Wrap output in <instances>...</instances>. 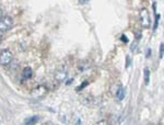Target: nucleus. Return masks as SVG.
<instances>
[{
    "label": "nucleus",
    "mask_w": 164,
    "mask_h": 125,
    "mask_svg": "<svg viewBox=\"0 0 164 125\" xmlns=\"http://www.w3.org/2000/svg\"><path fill=\"white\" fill-rule=\"evenodd\" d=\"M12 59H13V54H12V52L10 49H7L1 51V53H0V65H9L12 62Z\"/></svg>",
    "instance_id": "obj_1"
},
{
    "label": "nucleus",
    "mask_w": 164,
    "mask_h": 125,
    "mask_svg": "<svg viewBox=\"0 0 164 125\" xmlns=\"http://www.w3.org/2000/svg\"><path fill=\"white\" fill-rule=\"evenodd\" d=\"M159 53H160V54H159V58L162 59V58H163V54H164V44L163 43L160 44V52H159Z\"/></svg>",
    "instance_id": "obj_11"
},
{
    "label": "nucleus",
    "mask_w": 164,
    "mask_h": 125,
    "mask_svg": "<svg viewBox=\"0 0 164 125\" xmlns=\"http://www.w3.org/2000/svg\"><path fill=\"white\" fill-rule=\"evenodd\" d=\"M125 96H126V91H125V88L121 87V88L117 90V92H116V98H117L118 101H121V100H124Z\"/></svg>",
    "instance_id": "obj_7"
},
{
    "label": "nucleus",
    "mask_w": 164,
    "mask_h": 125,
    "mask_svg": "<svg viewBox=\"0 0 164 125\" xmlns=\"http://www.w3.org/2000/svg\"><path fill=\"white\" fill-rule=\"evenodd\" d=\"M3 15H2V10H1V9H0V20H1V18H2Z\"/></svg>",
    "instance_id": "obj_17"
},
{
    "label": "nucleus",
    "mask_w": 164,
    "mask_h": 125,
    "mask_svg": "<svg viewBox=\"0 0 164 125\" xmlns=\"http://www.w3.org/2000/svg\"><path fill=\"white\" fill-rule=\"evenodd\" d=\"M33 76V70H32L30 67H25L22 71V74H21V77H22V79L23 80H29L32 78Z\"/></svg>",
    "instance_id": "obj_6"
},
{
    "label": "nucleus",
    "mask_w": 164,
    "mask_h": 125,
    "mask_svg": "<svg viewBox=\"0 0 164 125\" xmlns=\"http://www.w3.org/2000/svg\"><path fill=\"white\" fill-rule=\"evenodd\" d=\"M140 21H141V25H142V28H144V29L150 28V15H149V12H148V10L146 8L142 9L140 12Z\"/></svg>",
    "instance_id": "obj_4"
},
{
    "label": "nucleus",
    "mask_w": 164,
    "mask_h": 125,
    "mask_svg": "<svg viewBox=\"0 0 164 125\" xmlns=\"http://www.w3.org/2000/svg\"><path fill=\"white\" fill-rule=\"evenodd\" d=\"M85 86H88V83H82V85H81V86H79L78 88H77V90H81V89L84 88Z\"/></svg>",
    "instance_id": "obj_12"
},
{
    "label": "nucleus",
    "mask_w": 164,
    "mask_h": 125,
    "mask_svg": "<svg viewBox=\"0 0 164 125\" xmlns=\"http://www.w3.org/2000/svg\"><path fill=\"white\" fill-rule=\"evenodd\" d=\"M76 125H81V120H80V119L77 120V122H76Z\"/></svg>",
    "instance_id": "obj_14"
},
{
    "label": "nucleus",
    "mask_w": 164,
    "mask_h": 125,
    "mask_svg": "<svg viewBox=\"0 0 164 125\" xmlns=\"http://www.w3.org/2000/svg\"><path fill=\"white\" fill-rule=\"evenodd\" d=\"M86 1H88V0H79V2L80 3H85Z\"/></svg>",
    "instance_id": "obj_16"
},
{
    "label": "nucleus",
    "mask_w": 164,
    "mask_h": 125,
    "mask_svg": "<svg viewBox=\"0 0 164 125\" xmlns=\"http://www.w3.org/2000/svg\"><path fill=\"white\" fill-rule=\"evenodd\" d=\"M1 40H2V35L0 34V42H1Z\"/></svg>",
    "instance_id": "obj_18"
},
{
    "label": "nucleus",
    "mask_w": 164,
    "mask_h": 125,
    "mask_svg": "<svg viewBox=\"0 0 164 125\" xmlns=\"http://www.w3.org/2000/svg\"><path fill=\"white\" fill-rule=\"evenodd\" d=\"M150 53H151V49H148V52H147V57H149V56H150Z\"/></svg>",
    "instance_id": "obj_15"
},
{
    "label": "nucleus",
    "mask_w": 164,
    "mask_h": 125,
    "mask_svg": "<svg viewBox=\"0 0 164 125\" xmlns=\"http://www.w3.org/2000/svg\"><path fill=\"white\" fill-rule=\"evenodd\" d=\"M38 119H40V117H38L37 115H33V117H30L29 119H26L24 123H25V125H35L37 123Z\"/></svg>",
    "instance_id": "obj_8"
},
{
    "label": "nucleus",
    "mask_w": 164,
    "mask_h": 125,
    "mask_svg": "<svg viewBox=\"0 0 164 125\" xmlns=\"http://www.w3.org/2000/svg\"><path fill=\"white\" fill-rule=\"evenodd\" d=\"M161 19V15L160 14H156V21H154V25H153V30H156L159 25V21Z\"/></svg>",
    "instance_id": "obj_10"
},
{
    "label": "nucleus",
    "mask_w": 164,
    "mask_h": 125,
    "mask_svg": "<svg viewBox=\"0 0 164 125\" xmlns=\"http://www.w3.org/2000/svg\"><path fill=\"white\" fill-rule=\"evenodd\" d=\"M67 75H68V70H67V66H61L60 68L58 69L55 74V79L61 83V81H65L67 78Z\"/></svg>",
    "instance_id": "obj_5"
},
{
    "label": "nucleus",
    "mask_w": 164,
    "mask_h": 125,
    "mask_svg": "<svg viewBox=\"0 0 164 125\" xmlns=\"http://www.w3.org/2000/svg\"><path fill=\"white\" fill-rule=\"evenodd\" d=\"M12 25H13L12 18L9 17V15H5V17H2L1 20H0V32L9 31V30L12 28Z\"/></svg>",
    "instance_id": "obj_2"
},
{
    "label": "nucleus",
    "mask_w": 164,
    "mask_h": 125,
    "mask_svg": "<svg viewBox=\"0 0 164 125\" xmlns=\"http://www.w3.org/2000/svg\"><path fill=\"white\" fill-rule=\"evenodd\" d=\"M121 40L124 41V42H128V39L126 37V35H123V37H121Z\"/></svg>",
    "instance_id": "obj_13"
},
{
    "label": "nucleus",
    "mask_w": 164,
    "mask_h": 125,
    "mask_svg": "<svg viewBox=\"0 0 164 125\" xmlns=\"http://www.w3.org/2000/svg\"><path fill=\"white\" fill-rule=\"evenodd\" d=\"M47 93V88L45 86H37V87H35L33 90L31 91V97L33 99H40V98H43L44 96H46Z\"/></svg>",
    "instance_id": "obj_3"
},
{
    "label": "nucleus",
    "mask_w": 164,
    "mask_h": 125,
    "mask_svg": "<svg viewBox=\"0 0 164 125\" xmlns=\"http://www.w3.org/2000/svg\"><path fill=\"white\" fill-rule=\"evenodd\" d=\"M150 80V70L149 68H144V83L148 85Z\"/></svg>",
    "instance_id": "obj_9"
}]
</instances>
